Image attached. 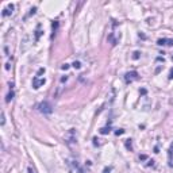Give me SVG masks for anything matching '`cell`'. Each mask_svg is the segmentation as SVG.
<instances>
[{"label":"cell","mask_w":173,"mask_h":173,"mask_svg":"<svg viewBox=\"0 0 173 173\" xmlns=\"http://www.w3.org/2000/svg\"><path fill=\"white\" fill-rule=\"evenodd\" d=\"M38 111L45 114V115H49V114L53 112V107H52V104L49 102H42L38 104Z\"/></svg>","instance_id":"cell-1"},{"label":"cell","mask_w":173,"mask_h":173,"mask_svg":"<svg viewBox=\"0 0 173 173\" xmlns=\"http://www.w3.org/2000/svg\"><path fill=\"white\" fill-rule=\"evenodd\" d=\"M65 139H66L68 143H76L77 142V133L74 129H71L68 131V134L65 135Z\"/></svg>","instance_id":"cell-2"},{"label":"cell","mask_w":173,"mask_h":173,"mask_svg":"<svg viewBox=\"0 0 173 173\" xmlns=\"http://www.w3.org/2000/svg\"><path fill=\"white\" fill-rule=\"evenodd\" d=\"M135 80H138V73H137L135 71L127 72V73L124 74V81L127 83V84H130V83L135 81Z\"/></svg>","instance_id":"cell-3"},{"label":"cell","mask_w":173,"mask_h":173,"mask_svg":"<svg viewBox=\"0 0 173 173\" xmlns=\"http://www.w3.org/2000/svg\"><path fill=\"white\" fill-rule=\"evenodd\" d=\"M45 83H46L45 78H39V77H37V76H35V77L32 78V88H34V89H38L39 87H42Z\"/></svg>","instance_id":"cell-4"},{"label":"cell","mask_w":173,"mask_h":173,"mask_svg":"<svg viewBox=\"0 0 173 173\" xmlns=\"http://www.w3.org/2000/svg\"><path fill=\"white\" fill-rule=\"evenodd\" d=\"M157 45H158V46H173V39L160 38L158 41H157Z\"/></svg>","instance_id":"cell-5"},{"label":"cell","mask_w":173,"mask_h":173,"mask_svg":"<svg viewBox=\"0 0 173 173\" xmlns=\"http://www.w3.org/2000/svg\"><path fill=\"white\" fill-rule=\"evenodd\" d=\"M168 161H169V166H173V143L170 145L169 152H168Z\"/></svg>","instance_id":"cell-6"},{"label":"cell","mask_w":173,"mask_h":173,"mask_svg":"<svg viewBox=\"0 0 173 173\" xmlns=\"http://www.w3.org/2000/svg\"><path fill=\"white\" fill-rule=\"evenodd\" d=\"M12 10H14V6H12V4H8V7L6 8V10H3L1 15H3V16H8V15L12 14Z\"/></svg>","instance_id":"cell-7"},{"label":"cell","mask_w":173,"mask_h":173,"mask_svg":"<svg viewBox=\"0 0 173 173\" xmlns=\"http://www.w3.org/2000/svg\"><path fill=\"white\" fill-rule=\"evenodd\" d=\"M111 131V127H102L100 129V134H108Z\"/></svg>","instance_id":"cell-8"},{"label":"cell","mask_w":173,"mask_h":173,"mask_svg":"<svg viewBox=\"0 0 173 173\" xmlns=\"http://www.w3.org/2000/svg\"><path fill=\"white\" fill-rule=\"evenodd\" d=\"M12 99H14V92L11 91L10 93H8V95H7V97H6V102H7V103H10Z\"/></svg>","instance_id":"cell-9"},{"label":"cell","mask_w":173,"mask_h":173,"mask_svg":"<svg viewBox=\"0 0 173 173\" xmlns=\"http://www.w3.org/2000/svg\"><path fill=\"white\" fill-rule=\"evenodd\" d=\"M126 148L129 150H133V146H131V139H126Z\"/></svg>","instance_id":"cell-10"},{"label":"cell","mask_w":173,"mask_h":173,"mask_svg":"<svg viewBox=\"0 0 173 173\" xmlns=\"http://www.w3.org/2000/svg\"><path fill=\"white\" fill-rule=\"evenodd\" d=\"M73 68H76V69H80V68H81V64H80L78 61H74V62H73Z\"/></svg>","instance_id":"cell-11"},{"label":"cell","mask_w":173,"mask_h":173,"mask_svg":"<svg viewBox=\"0 0 173 173\" xmlns=\"http://www.w3.org/2000/svg\"><path fill=\"white\" fill-rule=\"evenodd\" d=\"M39 35H41V31H39V26H38V28H37V34H35V41H38Z\"/></svg>","instance_id":"cell-12"},{"label":"cell","mask_w":173,"mask_h":173,"mask_svg":"<svg viewBox=\"0 0 173 173\" xmlns=\"http://www.w3.org/2000/svg\"><path fill=\"white\" fill-rule=\"evenodd\" d=\"M123 133H124V130H122V129H119V130L115 131V134H117V135H122Z\"/></svg>","instance_id":"cell-13"},{"label":"cell","mask_w":173,"mask_h":173,"mask_svg":"<svg viewBox=\"0 0 173 173\" xmlns=\"http://www.w3.org/2000/svg\"><path fill=\"white\" fill-rule=\"evenodd\" d=\"M42 73H45V68H41V69H39L38 73H37V77H38L39 74H42Z\"/></svg>","instance_id":"cell-14"},{"label":"cell","mask_w":173,"mask_h":173,"mask_svg":"<svg viewBox=\"0 0 173 173\" xmlns=\"http://www.w3.org/2000/svg\"><path fill=\"white\" fill-rule=\"evenodd\" d=\"M103 173H111V168H109V166H107V168H104V170H103Z\"/></svg>","instance_id":"cell-15"},{"label":"cell","mask_w":173,"mask_h":173,"mask_svg":"<svg viewBox=\"0 0 173 173\" xmlns=\"http://www.w3.org/2000/svg\"><path fill=\"white\" fill-rule=\"evenodd\" d=\"M6 123V117H4V114H1V124Z\"/></svg>","instance_id":"cell-16"},{"label":"cell","mask_w":173,"mask_h":173,"mask_svg":"<svg viewBox=\"0 0 173 173\" xmlns=\"http://www.w3.org/2000/svg\"><path fill=\"white\" fill-rule=\"evenodd\" d=\"M68 68H69V65H68V64H64L62 66H61V69H64V71H66Z\"/></svg>","instance_id":"cell-17"},{"label":"cell","mask_w":173,"mask_h":173,"mask_svg":"<svg viewBox=\"0 0 173 173\" xmlns=\"http://www.w3.org/2000/svg\"><path fill=\"white\" fill-rule=\"evenodd\" d=\"M57 27H58V23H57V22H54V23H53V31L56 30Z\"/></svg>","instance_id":"cell-18"},{"label":"cell","mask_w":173,"mask_h":173,"mask_svg":"<svg viewBox=\"0 0 173 173\" xmlns=\"http://www.w3.org/2000/svg\"><path fill=\"white\" fill-rule=\"evenodd\" d=\"M133 57H134L135 60H137L138 57H139V52H135V53H134V56H133Z\"/></svg>","instance_id":"cell-19"},{"label":"cell","mask_w":173,"mask_h":173,"mask_svg":"<svg viewBox=\"0 0 173 173\" xmlns=\"http://www.w3.org/2000/svg\"><path fill=\"white\" fill-rule=\"evenodd\" d=\"M169 78H173V68L170 69V72H169Z\"/></svg>","instance_id":"cell-20"},{"label":"cell","mask_w":173,"mask_h":173,"mask_svg":"<svg viewBox=\"0 0 173 173\" xmlns=\"http://www.w3.org/2000/svg\"><path fill=\"white\" fill-rule=\"evenodd\" d=\"M172 60H173V56H172Z\"/></svg>","instance_id":"cell-21"}]
</instances>
